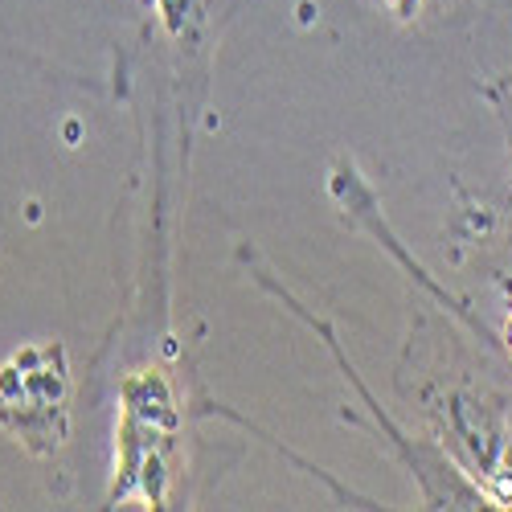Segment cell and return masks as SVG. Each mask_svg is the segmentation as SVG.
<instances>
[{"instance_id":"6da1fadb","label":"cell","mask_w":512,"mask_h":512,"mask_svg":"<svg viewBox=\"0 0 512 512\" xmlns=\"http://www.w3.org/2000/svg\"><path fill=\"white\" fill-rule=\"evenodd\" d=\"M0 426L29 451H54L66 435V365L58 345H33L0 369Z\"/></svg>"}]
</instances>
